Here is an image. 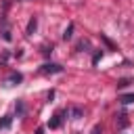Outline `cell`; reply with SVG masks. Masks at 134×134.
<instances>
[{
    "label": "cell",
    "mask_w": 134,
    "mask_h": 134,
    "mask_svg": "<svg viewBox=\"0 0 134 134\" xmlns=\"http://www.w3.org/2000/svg\"><path fill=\"white\" fill-rule=\"evenodd\" d=\"M44 75H52V73H61L63 71V67L61 65H57V63H46V65H42V69H40Z\"/></svg>",
    "instance_id": "obj_1"
},
{
    "label": "cell",
    "mask_w": 134,
    "mask_h": 134,
    "mask_svg": "<svg viewBox=\"0 0 134 134\" xmlns=\"http://www.w3.org/2000/svg\"><path fill=\"white\" fill-rule=\"evenodd\" d=\"M63 115H65V111H57V113L52 115V119L48 121V128H52V130H57V128H61V124H63V119H65Z\"/></svg>",
    "instance_id": "obj_2"
},
{
    "label": "cell",
    "mask_w": 134,
    "mask_h": 134,
    "mask_svg": "<svg viewBox=\"0 0 134 134\" xmlns=\"http://www.w3.org/2000/svg\"><path fill=\"white\" fill-rule=\"evenodd\" d=\"M21 80H23V75H21L19 71H13V73L6 77V82H4V84H6V86H15V84H19Z\"/></svg>",
    "instance_id": "obj_3"
},
{
    "label": "cell",
    "mask_w": 134,
    "mask_h": 134,
    "mask_svg": "<svg viewBox=\"0 0 134 134\" xmlns=\"http://www.w3.org/2000/svg\"><path fill=\"white\" fill-rule=\"evenodd\" d=\"M2 38H4L6 42H10V40H13V36H10V29H8V23H6V19H2Z\"/></svg>",
    "instance_id": "obj_4"
},
{
    "label": "cell",
    "mask_w": 134,
    "mask_h": 134,
    "mask_svg": "<svg viewBox=\"0 0 134 134\" xmlns=\"http://www.w3.org/2000/svg\"><path fill=\"white\" fill-rule=\"evenodd\" d=\"M10 124H13V115H4V117L0 119V130H6V128H10Z\"/></svg>",
    "instance_id": "obj_5"
},
{
    "label": "cell",
    "mask_w": 134,
    "mask_h": 134,
    "mask_svg": "<svg viewBox=\"0 0 134 134\" xmlns=\"http://www.w3.org/2000/svg\"><path fill=\"white\" fill-rule=\"evenodd\" d=\"M36 27H38V19H36V17H31V19H29V23H27V36H31V34L36 31Z\"/></svg>",
    "instance_id": "obj_6"
},
{
    "label": "cell",
    "mask_w": 134,
    "mask_h": 134,
    "mask_svg": "<svg viewBox=\"0 0 134 134\" xmlns=\"http://www.w3.org/2000/svg\"><path fill=\"white\" fill-rule=\"evenodd\" d=\"M115 119H117V126H119V128H126V126H128V115H126V113L115 115Z\"/></svg>",
    "instance_id": "obj_7"
},
{
    "label": "cell",
    "mask_w": 134,
    "mask_h": 134,
    "mask_svg": "<svg viewBox=\"0 0 134 134\" xmlns=\"http://www.w3.org/2000/svg\"><path fill=\"white\" fill-rule=\"evenodd\" d=\"M71 36H73V23L67 25V29H65V34H63V40H71Z\"/></svg>",
    "instance_id": "obj_8"
},
{
    "label": "cell",
    "mask_w": 134,
    "mask_h": 134,
    "mask_svg": "<svg viewBox=\"0 0 134 134\" xmlns=\"http://www.w3.org/2000/svg\"><path fill=\"white\" fill-rule=\"evenodd\" d=\"M119 100H121L124 105H130V103H134V94H121Z\"/></svg>",
    "instance_id": "obj_9"
},
{
    "label": "cell",
    "mask_w": 134,
    "mask_h": 134,
    "mask_svg": "<svg viewBox=\"0 0 134 134\" xmlns=\"http://www.w3.org/2000/svg\"><path fill=\"white\" fill-rule=\"evenodd\" d=\"M88 46H90V42H88V40H82V42L77 44V50H82V48H88Z\"/></svg>",
    "instance_id": "obj_10"
},
{
    "label": "cell",
    "mask_w": 134,
    "mask_h": 134,
    "mask_svg": "<svg viewBox=\"0 0 134 134\" xmlns=\"http://www.w3.org/2000/svg\"><path fill=\"white\" fill-rule=\"evenodd\" d=\"M50 52H52V46H44L42 48V54H50Z\"/></svg>",
    "instance_id": "obj_11"
},
{
    "label": "cell",
    "mask_w": 134,
    "mask_h": 134,
    "mask_svg": "<svg viewBox=\"0 0 134 134\" xmlns=\"http://www.w3.org/2000/svg\"><path fill=\"white\" fill-rule=\"evenodd\" d=\"M128 84H130V80H119V84H117V86H119V88H124V86H128Z\"/></svg>",
    "instance_id": "obj_12"
},
{
    "label": "cell",
    "mask_w": 134,
    "mask_h": 134,
    "mask_svg": "<svg viewBox=\"0 0 134 134\" xmlns=\"http://www.w3.org/2000/svg\"><path fill=\"white\" fill-rule=\"evenodd\" d=\"M71 113H73V117H80V115H82V109H77V107H75Z\"/></svg>",
    "instance_id": "obj_13"
},
{
    "label": "cell",
    "mask_w": 134,
    "mask_h": 134,
    "mask_svg": "<svg viewBox=\"0 0 134 134\" xmlns=\"http://www.w3.org/2000/svg\"><path fill=\"white\" fill-rule=\"evenodd\" d=\"M90 134H100V126H94V128L90 130Z\"/></svg>",
    "instance_id": "obj_14"
},
{
    "label": "cell",
    "mask_w": 134,
    "mask_h": 134,
    "mask_svg": "<svg viewBox=\"0 0 134 134\" xmlns=\"http://www.w3.org/2000/svg\"><path fill=\"white\" fill-rule=\"evenodd\" d=\"M100 57H103V54H100V52H96V54H94V59H92V63H94V65H96V63H98V59H100Z\"/></svg>",
    "instance_id": "obj_15"
},
{
    "label": "cell",
    "mask_w": 134,
    "mask_h": 134,
    "mask_svg": "<svg viewBox=\"0 0 134 134\" xmlns=\"http://www.w3.org/2000/svg\"><path fill=\"white\" fill-rule=\"evenodd\" d=\"M23 111H25V109H23V105H21V103H17V113H19V115H21V113H23Z\"/></svg>",
    "instance_id": "obj_16"
},
{
    "label": "cell",
    "mask_w": 134,
    "mask_h": 134,
    "mask_svg": "<svg viewBox=\"0 0 134 134\" xmlns=\"http://www.w3.org/2000/svg\"><path fill=\"white\" fill-rule=\"evenodd\" d=\"M36 134H44V128H38V130H36Z\"/></svg>",
    "instance_id": "obj_17"
},
{
    "label": "cell",
    "mask_w": 134,
    "mask_h": 134,
    "mask_svg": "<svg viewBox=\"0 0 134 134\" xmlns=\"http://www.w3.org/2000/svg\"><path fill=\"white\" fill-rule=\"evenodd\" d=\"M17 2H25V0H17Z\"/></svg>",
    "instance_id": "obj_18"
}]
</instances>
